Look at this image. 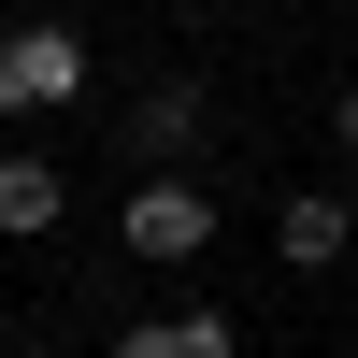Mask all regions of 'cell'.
Returning a JSON list of instances; mask_svg holds the SVG:
<instances>
[{"mask_svg": "<svg viewBox=\"0 0 358 358\" xmlns=\"http://www.w3.org/2000/svg\"><path fill=\"white\" fill-rule=\"evenodd\" d=\"M115 244H129L143 273H187V258L215 244V187H187V172H143V187L115 201Z\"/></svg>", "mask_w": 358, "mask_h": 358, "instance_id": "7a4b0ae2", "label": "cell"}, {"mask_svg": "<svg viewBox=\"0 0 358 358\" xmlns=\"http://www.w3.org/2000/svg\"><path fill=\"white\" fill-rule=\"evenodd\" d=\"M330 143H344V158H358V72L330 86Z\"/></svg>", "mask_w": 358, "mask_h": 358, "instance_id": "52a82bcc", "label": "cell"}, {"mask_svg": "<svg viewBox=\"0 0 358 358\" xmlns=\"http://www.w3.org/2000/svg\"><path fill=\"white\" fill-rule=\"evenodd\" d=\"M344 244H358V201L344 187H287L273 201V258H287V273H330Z\"/></svg>", "mask_w": 358, "mask_h": 358, "instance_id": "277c9868", "label": "cell"}, {"mask_svg": "<svg viewBox=\"0 0 358 358\" xmlns=\"http://www.w3.org/2000/svg\"><path fill=\"white\" fill-rule=\"evenodd\" d=\"M115 358H244V330H229L215 301H172V315H129Z\"/></svg>", "mask_w": 358, "mask_h": 358, "instance_id": "8992f818", "label": "cell"}, {"mask_svg": "<svg viewBox=\"0 0 358 358\" xmlns=\"http://www.w3.org/2000/svg\"><path fill=\"white\" fill-rule=\"evenodd\" d=\"M201 129H215V101H201L187 72H158V86L129 101V158H143V172H187V158H201Z\"/></svg>", "mask_w": 358, "mask_h": 358, "instance_id": "3957f363", "label": "cell"}, {"mask_svg": "<svg viewBox=\"0 0 358 358\" xmlns=\"http://www.w3.org/2000/svg\"><path fill=\"white\" fill-rule=\"evenodd\" d=\"M86 29H57V15H15L0 29V129H15V115H72L86 101Z\"/></svg>", "mask_w": 358, "mask_h": 358, "instance_id": "6da1fadb", "label": "cell"}, {"mask_svg": "<svg viewBox=\"0 0 358 358\" xmlns=\"http://www.w3.org/2000/svg\"><path fill=\"white\" fill-rule=\"evenodd\" d=\"M57 215H72V172L29 158V143H0V244H43Z\"/></svg>", "mask_w": 358, "mask_h": 358, "instance_id": "5b68a950", "label": "cell"}]
</instances>
